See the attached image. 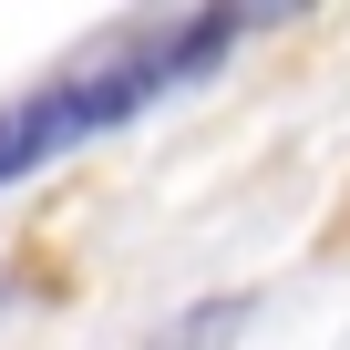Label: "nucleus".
Returning <instances> with one entry per match:
<instances>
[{"label": "nucleus", "mask_w": 350, "mask_h": 350, "mask_svg": "<svg viewBox=\"0 0 350 350\" xmlns=\"http://www.w3.org/2000/svg\"><path fill=\"white\" fill-rule=\"evenodd\" d=\"M72 134H93V113H83V83H52V93L0 103V186H11V175H31V165H52Z\"/></svg>", "instance_id": "nucleus-1"}, {"label": "nucleus", "mask_w": 350, "mask_h": 350, "mask_svg": "<svg viewBox=\"0 0 350 350\" xmlns=\"http://www.w3.org/2000/svg\"><path fill=\"white\" fill-rule=\"evenodd\" d=\"M227 31H237L227 11H196V21H175V31L154 42V72H165V83H196V72L227 52Z\"/></svg>", "instance_id": "nucleus-2"}]
</instances>
